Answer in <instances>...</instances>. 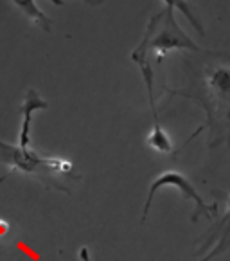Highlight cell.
I'll return each instance as SVG.
<instances>
[{"label": "cell", "instance_id": "1", "mask_svg": "<svg viewBox=\"0 0 230 261\" xmlns=\"http://www.w3.org/2000/svg\"><path fill=\"white\" fill-rule=\"evenodd\" d=\"M167 92L196 99L205 110L207 121L194 132L192 137L209 128V148L230 144V67L219 63L207 67L202 74V87H196L194 92H185V90H167Z\"/></svg>", "mask_w": 230, "mask_h": 261}, {"label": "cell", "instance_id": "2", "mask_svg": "<svg viewBox=\"0 0 230 261\" xmlns=\"http://www.w3.org/2000/svg\"><path fill=\"white\" fill-rule=\"evenodd\" d=\"M0 164L13 171L38 177L47 188L67 193H70V180H79V177L74 175V164L67 159L43 157L33 148H20L18 144H8L4 141H0Z\"/></svg>", "mask_w": 230, "mask_h": 261}, {"label": "cell", "instance_id": "3", "mask_svg": "<svg viewBox=\"0 0 230 261\" xmlns=\"http://www.w3.org/2000/svg\"><path fill=\"white\" fill-rule=\"evenodd\" d=\"M138 49L150 58L151 63H160L164 56L171 50H194L199 53V47L194 43L191 36L184 33L178 25L175 13L171 8L164 6L158 13H155L144 29Z\"/></svg>", "mask_w": 230, "mask_h": 261}, {"label": "cell", "instance_id": "4", "mask_svg": "<svg viewBox=\"0 0 230 261\" xmlns=\"http://www.w3.org/2000/svg\"><path fill=\"white\" fill-rule=\"evenodd\" d=\"M165 188L177 189L184 198L191 200L194 204V211H192V222H198L199 218H212L214 213H218V205L216 204H205V200L202 198V195L198 193V189L192 186V182L185 177L184 173L177 171V169H167V171H162L158 177H155V180L151 182L150 191H148L146 202H144V211H142V220L140 223L146 222L148 215L151 211V205H153V198L158 191Z\"/></svg>", "mask_w": 230, "mask_h": 261}, {"label": "cell", "instance_id": "5", "mask_svg": "<svg viewBox=\"0 0 230 261\" xmlns=\"http://www.w3.org/2000/svg\"><path fill=\"white\" fill-rule=\"evenodd\" d=\"M49 108L43 97L35 89H27L23 103L20 107V114H22V124H20V135H18V146L20 148H31V123H33V114L36 110H45Z\"/></svg>", "mask_w": 230, "mask_h": 261}, {"label": "cell", "instance_id": "6", "mask_svg": "<svg viewBox=\"0 0 230 261\" xmlns=\"http://www.w3.org/2000/svg\"><path fill=\"white\" fill-rule=\"evenodd\" d=\"M11 2L27 16V18L31 20L35 25H38L42 31H45V33L50 31L52 22H50L49 16H47L45 13L36 6V0H11ZM50 2L56 4V6H63V0H50Z\"/></svg>", "mask_w": 230, "mask_h": 261}, {"label": "cell", "instance_id": "7", "mask_svg": "<svg viewBox=\"0 0 230 261\" xmlns=\"http://www.w3.org/2000/svg\"><path fill=\"white\" fill-rule=\"evenodd\" d=\"M219 232H221V236L218 238V243H216L214 249H212L202 261L214 259L216 256H219V254L226 249V242H228V238H230V195L226 196V213H225V216H223L221 223H219Z\"/></svg>", "mask_w": 230, "mask_h": 261}, {"label": "cell", "instance_id": "8", "mask_svg": "<svg viewBox=\"0 0 230 261\" xmlns=\"http://www.w3.org/2000/svg\"><path fill=\"white\" fill-rule=\"evenodd\" d=\"M167 8H171V9H178L180 13H184V16L185 18L191 22V25L194 27L196 31L199 33V35H204V25L199 23V20L196 18V15L192 13V9H191V6L187 4V0H162Z\"/></svg>", "mask_w": 230, "mask_h": 261}, {"label": "cell", "instance_id": "9", "mask_svg": "<svg viewBox=\"0 0 230 261\" xmlns=\"http://www.w3.org/2000/svg\"><path fill=\"white\" fill-rule=\"evenodd\" d=\"M79 257H81V261H90V252H89V249H87V247H81Z\"/></svg>", "mask_w": 230, "mask_h": 261}, {"label": "cell", "instance_id": "10", "mask_svg": "<svg viewBox=\"0 0 230 261\" xmlns=\"http://www.w3.org/2000/svg\"><path fill=\"white\" fill-rule=\"evenodd\" d=\"M8 230H9V223L4 222V220H0V236L8 234Z\"/></svg>", "mask_w": 230, "mask_h": 261}, {"label": "cell", "instance_id": "11", "mask_svg": "<svg viewBox=\"0 0 230 261\" xmlns=\"http://www.w3.org/2000/svg\"><path fill=\"white\" fill-rule=\"evenodd\" d=\"M83 2H84V4L92 6V8H97V6L104 4V0H83Z\"/></svg>", "mask_w": 230, "mask_h": 261}, {"label": "cell", "instance_id": "12", "mask_svg": "<svg viewBox=\"0 0 230 261\" xmlns=\"http://www.w3.org/2000/svg\"><path fill=\"white\" fill-rule=\"evenodd\" d=\"M4 180H6V177H4V178H0V184H2V182H4Z\"/></svg>", "mask_w": 230, "mask_h": 261}]
</instances>
